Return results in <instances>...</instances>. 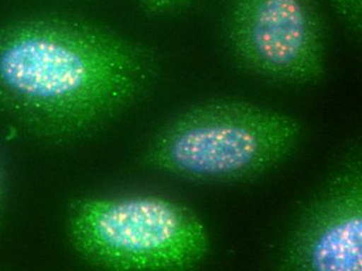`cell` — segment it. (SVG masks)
Masks as SVG:
<instances>
[{"mask_svg": "<svg viewBox=\"0 0 362 271\" xmlns=\"http://www.w3.org/2000/svg\"><path fill=\"white\" fill-rule=\"evenodd\" d=\"M156 72L151 50L89 20L45 15L0 28V108L48 142L94 133L138 101Z\"/></svg>", "mask_w": 362, "mask_h": 271, "instance_id": "cell-1", "label": "cell"}, {"mask_svg": "<svg viewBox=\"0 0 362 271\" xmlns=\"http://www.w3.org/2000/svg\"><path fill=\"white\" fill-rule=\"evenodd\" d=\"M302 125L290 115L236 99L194 105L148 144V166L198 183H240L281 164L299 145Z\"/></svg>", "mask_w": 362, "mask_h": 271, "instance_id": "cell-2", "label": "cell"}, {"mask_svg": "<svg viewBox=\"0 0 362 271\" xmlns=\"http://www.w3.org/2000/svg\"><path fill=\"white\" fill-rule=\"evenodd\" d=\"M67 233L75 252L107 270H187L209 248L200 218L158 195L78 198L68 211Z\"/></svg>", "mask_w": 362, "mask_h": 271, "instance_id": "cell-3", "label": "cell"}, {"mask_svg": "<svg viewBox=\"0 0 362 271\" xmlns=\"http://www.w3.org/2000/svg\"><path fill=\"white\" fill-rule=\"evenodd\" d=\"M226 39L236 61L262 78L308 85L325 74V26L315 0H233Z\"/></svg>", "mask_w": 362, "mask_h": 271, "instance_id": "cell-4", "label": "cell"}, {"mask_svg": "<svg viewBox=\"0 0 362 271\" xmlns=\"http://www.w3.org/2000/svg\"><path fill=\"white\" fill-rule=\"evenodd\" d=\"M281 267L362 270L361 149H351L302 214L284 246Z\"/></svg>", "mask_w": 362, "mask_h": 271, "instance_id": "cell-5", "label": "cell"}, {"mask_svg": "<svg viewBox=\"0 0 362 271\" xmlns=\"http://www.w3.org/2000/svg\"><path fill=\"white\" fill-rule=\"evenodd\" d=\"M341 21L355 34L362 28V0H328Z\"/></svg>", "mask_w": 362, "mask_h": 271, "instance_id": "cell-6", "label": "cell"}, {"mask_svg": "<svg viewBox=\"0 0 362 271\" xmlns=\"http://www.w3.org/2000/svg\"><path fill=\"white\" fill-rule=\"evenodd\" d=\"M146 14L152 16L170 14L189 6L195 0H136Z\"/></svg>", "mask_w": 362, "mask_h": 271, "instance_id": "cell-7", "label": "cell"}, {"mask_svg": "<svg viewBox=\"0 0 362 271\" xmlns=\"http://www.w3.org/2000/svg\"><path fill=\"white\" fill-rule=\"evenodd\" d=\"M2 194H4V184H2V175L0 171V208H1L2 204Z\"/></svg>", "mask_w": 362, "mask_h": 271, "instance_id": "cell-8", "label": "cell"}]
</instances>
